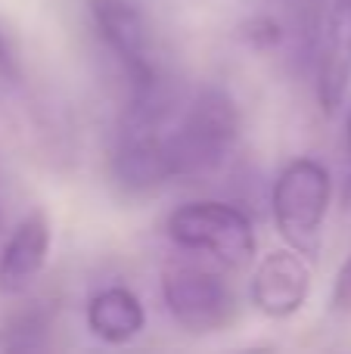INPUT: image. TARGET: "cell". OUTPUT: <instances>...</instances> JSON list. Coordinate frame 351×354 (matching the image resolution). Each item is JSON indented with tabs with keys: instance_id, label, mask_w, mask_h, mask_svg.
Wrapping results in <instances>:
<instances>
[{
	"instance_id": "obj_1",
	"label": "cell",
	"mask_w": 351,
	"mask_h": 354,
	"mask_svg": "<svg viewBox=\"0 0 351 354\" xmlns=\"http://www.w3.org/2000/svg\"><path fill=\"white\" fill-rule=\"evenodd\" d=\"M240 137V112L221 87H205L187 103L184 115L165 131L171 180H196L224 168Z\"/></svg>"
},
{
	"instance_id": "obj_2",
	"label": "cell",
	"mask_w": 351,
	"mask_h": 354,
	"mask_svg": "<svg viewBox=\"0 0 351 354\" xmlns=\"http://www.w3.org/2000/svg\"><path fill=\"white\" fill-rule=\"evenodd\" d=\"M165 230L180 249L209 255L227 268H243L255 255L252 221L227 202H187L168 214Z\"/></svg>"
},
{
	"instance_id": "obj_3",
	"label": "cell",
	"mask_w": 351,
	"mask_h": 354,
	"mask_svg": "<svg viewBox=\"0 0 351 354\" xmlns=\"http://www.w3.org/2000/svg\"><path fill=\"white\" fill-rule=\"evenodd\" d=\"M330 171L317 159H296L274 183V221L298 255H314L330 208Z\"/></svg>"
},
{
	"instance_id": "obj_4",
	"label": "cell",
	"mask_w": 351,
	"mask_h": 354,
	"mask_svg": "<svg viewBox=\"0 0 351 354\" xmlns=\"http://www.w3.org/2000/svg\"><path fill=\"white\" fill-rule=\"evenodd\" d=\"M162 299L174 324L187 333H218L236 317L234 289L221 274L190 261H174L162 270Z\"/></svg>"
},
{
	"instance_id": "obj_5",
	"label": "cell",
	"mask_w": 351,
	"mask_h": 354,
	"mask_svg": "<svg viewBox=\"0 0 351 354\" xmlns=\"http://www.w3.org/2000/svg\"><path fill=\"white\" fill-rule=\"evenodd\" d=\"M91 16L106 47L115 53L124 75L131 78V87L162 78V68L153 56L146 16L137 0H91Z\"/></svg>"
},
{
	"instance_id": "obj_6",
	"label": "cell",
	"mask_w": 351,
	"mask_h": 354,
	"mask_svg": "<svg viewBox=\"0 0 351 354\" xmlns=\"http://www.w3.org/2000/svg\"><path fill=\"white\" fill-rule=\"evenodd\" d=\"M314 53L317 100L333 115L351 87V0H330L323 6Z\"/></svg>"
},
{
	"instance_id": "obj_7",
	"label": "cell",
	"mask_w": 351,
	"mask_h": 354,
	"mask_svg": "<svg viewBox=\"0 0 351 354\" xmlns=\"http://www.w3.org/2000/svg\"><path fill=\"white\" fill-rule=\"evenodd\" d=\"M311 270L292 252H271L252 274V305L267 317H292L308 301Z\"/></svg>"
},
{
	"instance_id": "obj_8",
	"label": "cell",
	"mask_w": 351,
	"mask_h": 354,
	"mask_svg": "<svg viewBox=\"0 0 351 354\" xmlns=\"http://www.w3.org/2000/svg\"><path fill=\"white\" fill-rule=\"evenodd\" d=\"M50 252V221L41 208L28 212L10 230L0 249V292L19 295L37 280Z\"/></svg>"
},
{
	"instance_id": "obj_9",
	"label": "cell",
	"mask_w": 351,
	"mask_h": 354,
	"mask_svg": "<svg viewBox=\"0 0 351 354\" xmlns=\"http://www.w3.org/2000/svg\"><path fill=\"white\" fill-rule=\"evenodd\" d=\"M146 314L143 305L128 286H109L97 292L87 305V326L97 339L109 345H124L134 336H140Z\"/></svg>"
},
{
	"instance_id": "obj_10",
	"label": "cell",
	"mask_w": 351,
	"mask_h": 354,
	"mask_svg": "<svg viewBox=\"0 0 351 354\" xmlns=\"http://www.w3.org/2000/svg\"><path fill=\"white\" fill-rule=\"evenodd\" d=\"M243 35H246V41L252 47H274L283 37V28H280L277 19L265 12V16H252V22L243 25Z\"/></svg>"
},
{
	"instance_id": "obj_11",
	"label": "cell",
	"mask_w": 351,
	"mask_h": 354,
	"mask_svg": "<svg viewBox=\"0 0 351 354\" xmlns=\"http://www.w3.org/2000/svg\"><path fill=\"white\" fill-rule=\"evenodd\" d=\"M333 308H336V311H351V255H348V261L342 264L339 277H336Z\"/></svg>"
},
{
	"instance_id": "obj_12",
	"label": "cell",
	"mask_w": 351,
	"mask_h": 354,
	"mask_svg": "<svg viewBox=\"0 0 351 354\" xmlns=\"http://www.w3.org/2000/svg\"><path fill=\"white\" fill-rule=\"evenodd\" d=\"M16 84H19V66H16V59H12V53L6 50L3 37H0V93L12 91Z\"/></svg>"
},
{
	"instance_id": "obj_13",
	"label": "cell",
	"mask_w": 351,
	"mask_h": 354,
	"mask_svg": "<svg viewBox=\"0 0 351 354\" xmlns=\"http://www.w3.org/2000/svg\"><path fill=\"white\" fill-rule=\"evenodd\" d=\"M342 205L351 208V109L345 122V165H342Z\"/></svg>"
},
{
	"instance_id": "obj_14",
	"label": "cell",
	"mask_w": 351,
	"mask_h": 354,
	"mask_svg": "<svg viewBox=\"0 0 351 354\" xmlns=\"http://www.w3.org/2000/svg\"><path fill=\"white\" fill-rule=\"evenodd\" d=\"M0 224H3V193H0Z\"/></svg>"
}]
</instances>
